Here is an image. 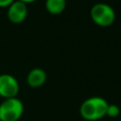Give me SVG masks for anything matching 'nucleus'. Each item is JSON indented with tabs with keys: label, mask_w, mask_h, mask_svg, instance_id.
<instances>
[{
	"label": "nucleus",
	"mask_w": 121,
	"mask_h": 121,
	"mask_svg": "<svg viewBox=\"0 0 121 121\" xmlns=\"http://www.w3.org/2000/svg\"><path fill=\"white\" fill-rule=\"evenodd\" d=\"M91 19L95 25L100 27H109L116 19V13L109 4L106 3H96L91 8L90 11Z\"/></svg>",
	"instance_id": "7ed1b4c3"
},
{
	"label": "nucleus",
	"mask_w": 121,
	"mask_h": 121,
	"mask_svg": "<svg viewBox=\"0 0 121 121\" xmlns=\"http://www.w3.org/2000/svg\"><path fill=\"white\" fill-rule=\"evenodd\" d=\"M19 92V84L11 74L0 75V96L4 99L16 98Z\"/></svg>",
	"instance_id": "20e7f679"
},
{
	"label": "nucleus",
	"mask_w": 121,
	"mask_h": 121,
	"mask_svg": "<svg viewBox=\"0 0 121 121\" xmlns=\"http://www.w3.org/2000/svg\"><path fill=\"white\" fill-rule=\"evenodd\" d=\"M19 1H22V2H24V3H29V2H33V1H35V0H19Z\"/></svg>",
	"instance_id": "9d476101"
},
{
	"label": "nucleus",
	"mask_w": 121,
	"mask_h": 121,
	"mask_svg": "<svg viewBox=\"0 0 121 121\" xmlns=\"http://www.w3.org/2000/svg\"><path fill=\"white\" fill-rule=\"evenodd\" d=\"M46 10L49 12L50 14L57 15L64 11L66 5L65 0H46Z\"/></svg>",
	"instance_id": "0eeeda50"
},
{
	"label": "nucleus",
	"mask_w": 121,
	"mask_h": 121,
	"mask_svg": "<svg viewBox=\"0 0 121 121\" xmlns=\"http://www.w3.org/2000/svg\"><path fill=\"white\" fill-rule=\"evenodd\" d=\"M108 103L101 96H92L82 103L80 116L87 121H95L106 116Z\"/></svg>",
	"instance_id": "f257e3e1"
},
{
	"label": "nucleus",
	"mask_w": 121,
	"mask_h": 121,
	"mask_svg": "<svg viewBox=\"0 0 121 121\" xmlns=\"http://www.w3.org/2000/svg\"><path fill=\"white\" fill-rule=\"evenodd\" d=\"M24 112V104L17 96L4 99L0 103V121H18Z\"/></svg>",
	"instance_id": "f03ea898"
},
{
	"label": "nucleus",
	"mask_w": 121,
	"mask_h": 121,
	"mask_svg": "<svg viewBox=\"0 0 121 121\" xmlns=\"http://www.w3.org/2000/svg\"><path fill=\"white\" fill-rule=\"evenodd\" d=\"M46 75L45 71L40 68H34L28 73L27 75V84L31 88H40L46 82Z\"/></svg>",
	"instance_id": "423d86ee"
},
{
	"label": "nucleus",
	"mask_w": 121,
	"mask_h": 121,
	"mask_svg": "<svg viewBox=\"0 0 121 121\" xmlns=\"http://www.w3.org/2000/svg\"><path fill=\"white\" fill-rule=\"evenodd\" d=\"M14 0H0V7L1 8H5V7H9Z\"/></svg>",
	"instance_id": "1a4fd4ad"
},
{
	"label": "nucleus",
	"mask_w": 121,
	"mask_h": 121,
	"mask_svg": "<svg viewBox=\"0 0 121 121\" xmlns=\"http://www.w3.org/2000/svg\"><path fill=\"white\" fill-rule=\"evenodd\" d=\"M28 14L27 4L19 0H14L8 7V18L13 24H21L26 19Z\"/></svg>",
	"instance_id": "39448f33"
},
{
	"label": "nucleus",
	"mask_w": 121,
	"mask_h": 121,
	"mask_svg": "<svg viewBox=\"0 0 121 121\" xmlns=\"http://www.w3.org/2000/svg\"><path fill=\"white\" fill-rule=\"evenodd\" d=\"M120 114V108L116 104H108L107 112H106V116L110 117V118H116Z\"/></svg>",
	"instance_id": "6e6552de"
}]
</instances>
